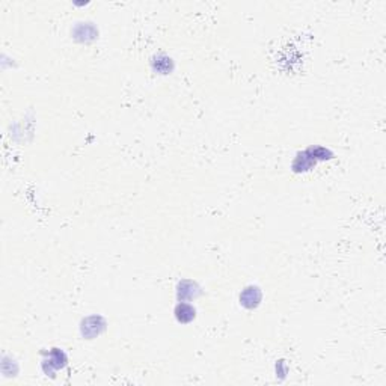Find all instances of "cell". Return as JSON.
<instances>
[{"mask_svg": "<svg viewBox=\"0 0 386 386\" xmlns=\"http://www.w3.org/2000/svg\"><path fill=\"white\" fill-rule=\"evenodd\" d=\"M50 364L51 365H55V368H62L65 366L66 364V358L62 352H59L58 348H55V352L51 353V359H50Z\"/></svg>", "mask_w": 386, "mask_h": 386, "instance_id": "3957f363", "label": "cell"}, {"mask_svg": "<svg viewBox=\"0 0 386 386\" xmlns=\"http://www.w3.org/2000/svg\"><path fill=\"white\" fill-rule=\"evenodd\" d=\"M259 299H261V293L258 288H248L241 296V303L248 308H254L258 305Z\"/></svg>", "mask_w": 386, "mask_h": 386, "instance_id": "6da1fadb", "label": "cell"}, {"mask_svg": "<svg viewBox=\"0 0 386 386\" xmlns=\"http://www.w3.org/2000/svg\"><path fill=\"white\" fill-rule=\"evenodd\" d=\"M175 314H177V319L183 323H189L195 319V308H192L187 303H180L175 309Z\"/></svg>", "mask_w": 386, "mask_h": 386, "instance_id": "7a4b0ae2", "label": "cell"}]
</instances>
